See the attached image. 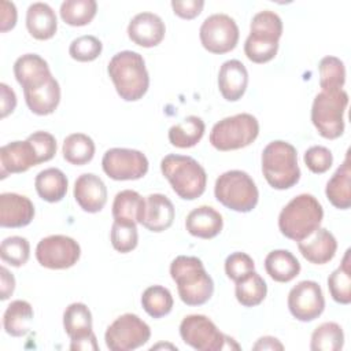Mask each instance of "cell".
<instances>
[{
    "label": "cell",
    "mask_w": 351,
    "mask_h": 351,
    "mask_svg": "<svg viewBox=\"0 0 351 351\" xmlns=\"http://www.w3.org/2000/svg\"><path fill=\"white\" fill-rule=\"evenodd\" d=\"M170 276L177 284L180 299L186 306H202L214 293V281L196 256L180 255L173 259Z\"/></svg>",
    "instance_id": "6da1fadb"
},
{
    "label": "cell",
    "mask_w": 351,
    "mask_h": 351,
    "mask_svg": "<svg viewBox=\"0 0 351 351\" xmlns=\"http://www.w3.org/2000/svg\"><path fill=\"white\" fill-rule=\"evenodd\" d=\"M117 93L125 101H137L148 90L149 75L144 58L134 51L115 53L107 67Z\"/></svg>",
    "instance_id": "7a4b0ae2"
},
{
    "label": "cell",
    "mask_w": 351,
    "mask_h": 351,
    "mask_svg": "<svg viewBox=\"0 0 351 351\" xmlns=\"http://www.w3.org/2000/svg\"><path fill=\"white\" fill-rule=\"evenodd\" d=\"M322 218L324 208L317 197L310 193H300L281 210L278 229L285 237L302 241L319 228Z\"/></svg>",
    "instance_id": "3957f363"
},
{
    "label": "cell",
    "mask_w": 351,
    "mask_h": 351,
    "mask_svg": "<svg viewBox=\"0 0 351 351\" xmlns=\"http://www.w3.org/2000/svg\"><path fill=\"white\" fill-rule=\"evenodd\" d=\"M160 171L181 199L195 200L206 191V170L191 156L169 154L160 162Z\"/></svg>",
    "instance_id": "277c9868"
},
{
    "label": "cell",
    "mask_w": 351,
    "mask_h": 351,
    "mask_svg": "<svg viewBox=\"0 0 351 351\" xmlns=\"http://www.w3.org/2000/svg\"><path fill=\"white\" fill-rule=\"evenodd\" d=\"M262 173L274 189H288L298 184L300 169L296 148L282 140L269 143L262 152Z\"/></svg>",
    "instance_id": "5b68a950"
},
{
    "label": "cell",
    "mask_w": 351,
    "mask_h": 351,
    "mask_svg": "<svg viewBox=\"0 0 351 351\" xmlns=\"http://www.w3.org/2000/svg\"><path fill=\"white\" fill-rule=\"evenodd\" d=\"M281 34V18L270 10L259 11L251 21L250 34L244 43L245 56L254 63L271 60L277 55Z\"/></svg>",
    "instance_id": "8992f818"
},
{
    "label": "cell",
    "mask_w": 351,
    "mask_h": 351,
    "mask_svg": "<svg viewBox=\"0 0 351 351\" xmlns=\"http://www.w3.org/2000/svg\"><path fill=\"white\" fill-rule=\"evenodd\" d=\"M215 199L237 213H248L255 208L259 199L258 188L251 176L243 170L222 173L214 186Z\"/></svg>",
    "instance_id": "52a82bcc"
},
{
    "label": "cell",
    "mask_w": 351,
    "mask_h": 351,
    "mask_svg": "<svg viewBox=\"0 0 351 351\" xmlns=\"http://www.w3.org/2000/svg\"><path fill=\"white\" fill-rule=\"evenodd\" d=\"M348 104L346 90H321L311 106V122L317 132L328 140L340 137L344 132V111Z\"/></svg>",
    "instance_id": "ba28073f"
},
{
    "label": "cell",
    "mask_w": 351,
    "mask_h": 351,
    "mask_svg": "<svg viewBox=\"0 0 351 351\" xmlns=\"http://www.w3.org/2000/svg\"><path fill=\"white\" fill-rule=\"evenodd\" d=\"M258 134V119L251 114L241 112L217 122L211 129L210 143L218 151H233L250 145Z\"/></svg>",
    "instance_id": "9c48e42d"
},
{
    "label": "cell",
    "mask_w": 351,
    "mask_h": 351,
    "mask_svg": "<svg viewBox=\"0 0 351 351\" xmlns=\"http://www.w3.org/2000/svg\"><path fill=\"white\" fill-rule=\"evenodd\" d=\"M180 336L185 344L199 351L240 350L234 339L222 333L206 315L191 314L180 324Z\"/></svg>",
    "instance_id": "30bf717a"
},
{
    "label": "cell",
    "mask_w": 351,
    "mask_h": 351,
    "mask_svg": "<svg viewBox=\"0 0 351 351\" xmlns=\"http://www.w3.org/2000/svg\"><path fill=\"white\" fill-rule=\"evenodd\" d=\"M151 337L149 326L136 314L118 317L106 330V346L111 351H130L144 346Z\"/></svg>",
    "instance_id": "8fae6325"
},
{
    "label": "cell",
    "mask_w": 351,
    "mask_h": 351,
    "mask_svg": "<svg viewBox=\"0 0 351 351\" xmlns=\"http://www.w3.org/2000/svg\"><path fill=\"white\" fill-rule=\"evenodd\" d=\"M81 255L80 244L64 234H51L41 239L36 247L37 262L52 270H62L74 266Z\"/></svg>",
    "instance_id": "7c38bea8"
},
{
    "label": "cell",
    "mask_w": 351,
    "mask_h": 351,
    "mask_svg": "<svg viewBox=\"0 0 351 351\" xmlns=\"http://www.w3.org/2000/svg\"><path fill=\"white\" fill-rule=\"evenodd\" d=\"M239 27L233 18L226 14H213L207 16L199 30L200 43L211 53H226L237 45Z\"/></svg>",
    "instance_id": "4fadbf2b"
},
{
    "label": "cell",
    "mask_w": 351,
    "mask_h": 351,
    "mask_svg": "<svg viewBox=\"0 0 351 351\" xmlns=\"http://www.w3.org/2000/svg\"><path fill=\"white\" fill-rule=\"evenodd\" d=\"M148 159L141 151L130 148H110L101 159L103 171L117 181L144 177L148 171Z\"/></svg>",
    "instance_id": "5bb4252c"
},
{
    "label": "cell",
    "mask_w": 351,
    "mask_h": 351,
    "mask_svg": "<svg viewBox=\"0 0 351 351\" xmlns=\"http://www.w3.org/2000/svg\"><path fill=\"white\" fill-rule=\"evenodd\" d=\"M289 313L302 322L318 318L325 308V298L318 282L304 280L298 282L288 293Z\"/></svg>",
    "instance_id": "9a60e30c"
},
{
    "label": "cell",
    "mask_w": 351,
    "mask_h": 351,
    "mask_svg": "<svg viewBox=\"0 0 351 351\" xmlns=\"http://www.w3.org/2000/svg\"><path fill=\"white\" fill-rule=\"evenodd\" d=\"M166 26L162 18L154 12H140L128 25L129 38L144 48L156 47L165 38Z\"/></svg>",
    "instance_id": "2e32d148"
},
{
    "label": "cell",
    "mask_w": 351,
    "mask_h": 351,
    "mask_svg": "<svg viewBox=\"0 0 351 351\" xmlns=\"http://www.w3.org/2000/svg\"><path fill=\"white\" fill-rule=\"evenodd\" d=\"M36 165H40V162L27 138L25 141L8 143L0 148L1 178H5L8 174L23 173Z\"/></svg>",
    "instance_id": "e0dca14e"
},
{
    "label": "cell",
    "mask_w": 351,
    "mask_h": 351,
    "mask_svg": "<svg viewBox=\"0 0 351 351\" xmlns=\"http://www.w3.org/2000/svg\"><path fill=\"white\" fill-rule=\"evenodd\" d=\"M74 199L86 213H99L107 203V188L93 173L81 174L74 182Z\"/></svg>",
    "instance_id": "ac0fdd59"
},
{
    "label": "cell",
    "mask_w": 351,
    "mask_h": 351,
    "mask_svg": "<svg viewBox=\"0 0 351 351\" xmlns=\"http://www.w3.org/2000/svg\"><path fill=\"white\" fill-rule=\"evenodd\" d=\"M34 218V206L23 195L4 192L0 195V225L3 228H23Z\"/></svg>",
    "instance_id": "d6986e66"
},
{
    "label": "cell",
    "mask_w": 351,
    "mask_h": 351,
    "mask_svg": "<svg viewBox=\"0 0 351 351\" xmlns=\"http://www.w3.org/2000/svg\"><path fill=\"white\" fill-rule=\"evenodd\" d=\"M298 248L302 256L310 263L325 265L333 259L337 250V241L328 229L318 228L313 234L298 241Z\"/></svg>",
    "instance_id": "ffe728a7"
},
{
    "label": "cell",
    "mask_w": 351,
    "mask_h": 351,
    "mask_svg": "<svg viewBox=\"0 0 351 351\" xmlns=\"http://www.w3.org/2000/svg\"><path fill=\"white\" fill-rule=\"evenodd\" d=\"M176 210L171 200L162 193H151L145 197L141 225L155 233L163 232L173 225Z\"/></svg>",
    "instance_id": "44dd1931"
},
{
    "label": "cell",
    "mask_w": 351,
    "mask_h": 351,
    "mask_svg": "<svg viewBox=\"0 0 351 351\" xmlns=\"http://www.w3.org/2000/svg\"><path fill=\"white\" fill-rule=\"evenodd\" d=\"M247 85L248 71L240 60L230 59L222 63L218 73V88L225 100H240L245 93Z\"/></svg>",
    "instance_id": "7402d4cb"
},
{
    "label": "cell",
    "mask_w": 351,
    "mask_h": 351,
    "mask_svg": "<svg viewBox=\"0 0 351 351\" xmlns=\"http://www.w3.org/2000/svg\"><path fill=\"white\" fill-rule=\"evenodd\" d=\"M25 101L29 110L36 115L52 114L60 101V86L55 77H49L45 82L23 89Z\"/></svg>",
    "instance_id": "603a6c76"
},
{
    "label": "cell",
    "mask_w": 351,
    "mask_h": 351,
    "mask_svg": "<svg viewBox=\"0 0 351 351\" xmlns=\"http://www.w3.org/2000/svg\"><path fill=\"white\" fill-rule=\"evenodd\" d=\"M222 215L211 206H199L193 208L185 221V228L189 234L199 239H213L222 230Z\"/></svg>",
    "instance_id": "cb8c5ba5"
},
{
    "label": "cell",
    "mask_w": 351,
    "mask_h": 351,
    "mask_svg": "<svg viewBox=\"0 0 351 351\" xmlns=\"http://www.w3.org/2000/svg\"><path fill=\"white\" fill-rule=\"evenodd\" d=\"M26 27L36 40H49L58 30L55 11L47 3H33L26 11Z\"/></svg>",
    "instance_id": "d4e9b609"
},
{
    "label": "cell",
    "mask_w": 351,
    "mask_h": 351,
    "mask_svg": "<svg viewBox=\"0 0 351 351\" xmlns=\"http://www.w3.org/2000/svg\"><path fill=\"white\" fill-rule=\"evenodd\" d=\"M14 74L23 89L38 85L52 75L47 60L37 53H25L19 56L14 63Z\"/></svg>",
    "instance_id": "484cf974"
},
{
    "label": "cell",
    "mask_w": 351,
    "mask_h": 351,
    "mask_svg": "<svg viewBox=\"0 0 351 351\" xmlns=\"http://www.w3.org/2000/svg\"><path fill=\"white\" fill-rule=\"evenodd\" d=\"M325 195L332 206L340 210H347L351 206V166L348 152L344 162L337 167L329 178L325 188Z\"/></svg>",
    "instance_id": "4316f807"
},
{
    "label": "cell",
    "mask_w": 351,
    "mask_h": 351,
    "mask_svg": "<svg viewBox=\"0 0 351 351\" xmlns=\"http://www.w3.org/2000/svg\"><path fill=\"white\" fill-rule=\"evenodd\" d=\"M266 273L277 282H289L300 273V263L288 250L270 251L265 258Z\"/></svg>",
    "instance_id": "83f0119b"
},
{
    "label": "cell",
    "mask_w": 351,
    "mask_h": 351,
    "mask_svg": "<svg viewBox=\"0 0 351 351\" xmlns=\"http://www.w3.org/2000/svg\"><path fill=\"white\" fill-rule=\"evenodd\" d=\"M34 186L43 200L48 203H56L64 197L69 181L62 170L56 167H49L36 176Z\"/></svg>",
    "instance_id": "f1b7e54d"
},
{
    "label": "cell",
    "mask_w": 351,
    "mask_h": 351,
    "mask_svg": "<svg viewBox=\"0 0 351 351\" xmlns=\"http://www.w3.org/2000/svg\"><path fill=\"white\" fill-rule=\"evenodd\" d=\"M33 307L26 300L11 302L3 315V328L7 335L14 337H22L30 330L33 322Z\"/></svg>",
    "instance_id": "f546056e"
},
{
    "label": "cell",
    "mask_w": 351,
    "mask_h": 351,
    "mask_svg": "<svg viewBox=\"0 0 351 351\" xmlns=\"http://www.w3.org/2000/svg\"><path fill=\"white\" fill-rule=\"evenodd\" d=\"M145 207V199L133 189L118 192L112 202L114 221H126L141 223Z\"/></svg>",
    "instance_id": "4dcf8cb0"
},
{
    "label": "cell",
    "mask_w": 351,
    "mask_h": 351,
    "mask_svg": "<svg viewBox=\"0 0 351 351\" xmlns=\"http://www.w3.org/2000/svg\"><path fill=\"white\" fill-rule=\"evenodd\" d=\"M204 130L206 125L202 118L188 115L182 122L173 125L169 129V141L178 148H191L202 140Z\"/></svg>",
    "instance_id": "1f68e13d"
},
{
    "label": "cell",
    "mask_w": 351,
    "mask_h": 351,
    "mask_svg": "<svg viewBox=\"0 0 351 351\" xmlns=\"http://www.w3.org/2000/svg\"><path fill=\"white\" fill-rule=\"evenodd\" d=\"M63 328L71 340L84 337L92 332V313L86 304L75 302L63 313Z\"/></svg>",
    "instance_id": "d6a6232c"
},
{
    "label": "cell",
    "mask_w": 351,
    "mask_h": 351,
    "mask_svg": "<svg viewBox=\"0 0 351 351\" xmlns=\"http://www.w3.org/2000/svg\"><path fill=\"white\" fill-rule=\"evenodd\" d=\"M267 293L265 280L255 270L248 273L241 280L236 281L234 295L237 302L244 307H255L263 302Z\"/></svg>",
    "instance_id": "836d02e7"
},
{
    "label": "cell",
    "mask_w": 351,
    "mask_h": 351,
    "mask_svg": "<svg viewBox=\"0 0 351 351\" xmlns=\"http://www.w3.org/2000/svg\"><path fill=\"white\" fill-rule=\"evenodd\" d=\"M62 152L66 162L75 166H84L95 156V143L88 134L73 133L64 138Z\"/></svg>",
    "instance_id": "e575fe53"
},
{
    "label": "cell",
    "mask_w": 351,
    "mask_h": 351,
    "mask_svg": "<svg viewBox=\"0 0 351 351\" xmlns=\"http://www.w3.org/2000/svg\"><path fill=\"white\" fill-rule=\"evenodd\" d=\"M328 288L335 302L340 304L351 303V267L350 250L346 251L340 266L328 277Z\"/></svg>",
    "instance_id": "d590c367"
},
{
    "label": "cell",
    "mask_w": 351,
    "mask_h": 351,
    "mask_svg": "<svg viewBox=\"0 0 351 351\" xmlns=\"http://www.w3.org/2000/svg\"><path fill=\"white\" fill-rule=\"evenodd\" d=\"M344 344V332L336 322H324L318 325L310 341L313 351H339Z\"/></svg>",
    "instance_id": "8d00e7d4"
},
{
    "label": "cell",
    "mask_w": 351,
    "mask_h": 351,
    "mask_svg": "<svg viewBox=\"0 0 351 351\" xmlns=\"http://www.w3.org/2000/svg\"><path fill=\"white\" fill-rule=\"evenodd\" d=\"M97 11L95 0H64L60 4V18L70 26H85L90 23Z\"/></svg>",
    "instance_id": "74e56055"
},
{
    "label": "cell",
    "mask_w": 351,
    "mask_h": 351,
    "mask_svg": "<svg viewBox=\"0 0 351 351\" xmlns=\"http://www.w3.org/2000/svg\"><path fill=\"white\" fill-rule=\"evenodd\" d=\"M171 292L162 285L148 287L141 296V306L152 318H162L173 308Z\"/></svg>",
    "instance_id": "f35d334b"
},
{
    "label": "cell",
    "mask_w": 351,
    "mask_h": 351,
    "mask_svg": "<svg viewBox=\"0 0 351 351\" xmlns=\"http://www.w3.org/2000/svg\"><path fill=\"white\" fill-rule=\"evenodd\" d=\"M319 86L322 90H339L346 82V67L336 56H325L319 60Z\"/></svg>",
    "instance_id": "ab89813d"
},
{
    "label": "cell",
    "mask_w": 351,
    "mask_h": 351,
    "mask_svg": "<svg viewBox=\"0 0 351 351\" xmlns=\"http://www.w3.org/2000/svg\"><path fill=\"white\" fill-rule=\"evenodd\" d=\"M110 240L114 247L121 254H128L137 247L138 233L134 222L114 221L110 232Z\"/></svg>",
    "instance_id": "60d3db41"
},
{
    "label": "cell",
    "mask_w": 351,
    "mask_h": 351,
    "mask_svg": "<svg viewBox=\"0 0 351 351\" xmlns=\"http://www.w3.org/2000/svg\"><path fill=\"white\" fill-rule=\"evenodd\" d=\"M0 256L11 266H23L30 256V244L22 236H11L1 241Z\"/></svg>",
    "instance_id": "b9f144b4"
},
{
    "label": "cell",
    "mask_w": 351,
    "mask_h": 351,
    "mask_svg": "<svg viewBox=\"0 0 351 351\" xmlns=\"http://www.w3.org/2000/svg\"><path fill=\"white\" fill-rule=\"evenodd\" d=\"M101 41L90 34L74 38L69 47L70 56L77 62H92L101 53Z\"/></svg>",
    "instance_id": "7bdbcfd3"
},
{
    "label": "cell",
    "mask_w": 351,
    "mask_h": 351,
    "mask_svg": "<svg viewBox=\"0 0 351 351\" xmlns=\"http://www.w3.org/2000/svg\"><path fill=\"white\" fill-rule=\"evenodd\" d=\"M304 165L307 169L314 174H322L332 167L333 155L332 152L324 145H314L310 147L303 156Z\"/></svg>",
    "instance_id": "ee69618b"
},
{
    "label": "cell",
    "mask_w": 351,
    "mask_h": 351,
    "mask_svg": "<svg viewBox=\"0 0 351 351\" xmlns=\"http://www.w3.org/2000/svg\"><path fill=\"white\" fill-rule=\"evenodd\" d=\"M255 270L254 259L245 252H233L225 261V273L234 282Z\"/></svg>",
    "instance_id": "f6af8a7d"
},
{
    "label": "cell",
    "mask_w": 351,
    "mask_h": 351,
    "mask_svg": "<svg viewBox=\"0 0 351 351\" xmlns=\"http://www.w3.org/2000/svg\"><path fill=\"white\" fill-rule=\"evenodd\" d=\"M27 140L33 145L40 163L48 162L55 156V154H56V140L51 133L38 130V132H34V133L29 134Z\"/></svg>",
    "instance_id": "bcb514c9"
},
{
    "label": "cell",
    "mask_w": 351,
    "mask_h": 351,
    "mask_svg": "<svg viewBox=\"0 0 351 351\" xmlns=\"http://www.w3.org/2000/svg\"><path fill=\"white\" fill-rule=\"evenodd\" d=\"M204 7L203 0H173L171 1V8L174 14L182 19H193L196 18Z\"/></svg>",
    "instance_id": "7dc6e473"
},
{
    "label": "cell",
    "mask_w": 351,
    "mask_h": 351,
    "mask_svg": "<svg viewBox=\"0 0 351 351\" xmlns=\"http://www.w3.org/2000/svg\"><path fill=\"white\" fill-rule=\"evenodd\" d=\"M16 7L12 1H0V30L3 33L11 30L16 23Z\"/></svg>",
    "instance_id": "c3c4849f"
},
{
    "label": "cell",
    "mask_w": 351,
    "mask_h": 351,
    "mask_svg": "<svg viewBox=\"0 0 351 351\" xmlns=\"http://www.w3.org/2000/svg\"><path fill=\"white\" fill-rule=\"evenodd\" d=\"M0 103H1V118L10 115L16 107V95L7 84H0Z\"/></svg>",
    "instance_id": "681fc988"
},
{
    "label": "cell",
    "mask_w": 351,
    "mask_h": 351,
    "mask_svg": "<svg viewBox=\"0 0 351 351\" xmlns=\"http://www.w3.org/2000/svg\"><path fill=\"white\" fill-rule=\"evenodd\" d=\"M70 350L71 351H89V350L90 351H97L99 344H97V340H96V336H95L93 330L89 335L84 336V337L71 340Z\"/></svg>",
    "instance_id": "f907efd6"
},
{
    "label": "cell",
    "mask_w": 351,
    "mask_h": 351,
    "mask_svg": "<svg viewBox=\"0 0 351 351\" xmlns=\"http://www.w3.org/2000/svg\"><path fill=\"white\" fill-rule=\"evenodd\" d=\"M0 280H1V289H0L1 296L0 298H1V300H7L15 289V278H14L12 273L8 271L7 267L1 266L0 267Z\"/></svg>",
    "instance_id": "816d5d0a"
},
{
    "label": "cell",
    "mask_w": 351,
    "mask_h": 351,
    "mask_svg": "<svg viewBox=\"0 0 351 351\" xmlns=\"http://www.w3.org/2000/svg\"><path fill=\"white\" fill-rule=\"evenodd\" d=\"M254 350H284V346L278 341V339L273 336H263L258 339V341L252 347Z\"/></svg>",
    "instance_id": "f5cc1de1"
}]
</instances>
